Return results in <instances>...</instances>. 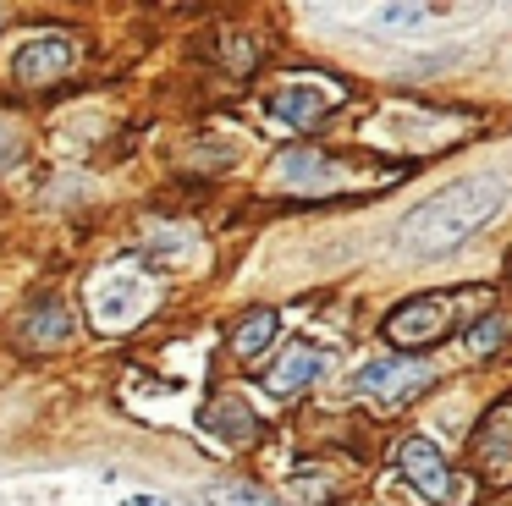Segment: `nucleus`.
I'll use <instances>...</instances> for the list:
<instances>
[{
  "label": "nucleus",
  "instance_id": "obj_1",
  "mask_svg": "<svg viewBox=\"0 0 512 506\" xmlns=\"http://www.w3.org/2000/svg\"><path fill=\"white\" fill-rule=\"evenodd\" d=\"M507 198V182L490 171H474L463 182L441 187L435 198H424L419 209H408L397 226V242L408 253H452L463 237H474L479 226H490Z\"/></svg>",
  "mask_w": 512,
  "mask_h": 506
},
{
  "label": "nucleus",
  "instance_id": "obj_2",
  "mask_svg": "<svg viewBox=\"0 0 512 506\" xmlns=\"http://www.w3.org/2000/svg\"><path fill=\"white\" fill-rule=\"evenodd\" d=\"M446 325H452V297L424 292V297H408V303H397L386 314V341L408 358V352H419V347H435V341L446 336Z\"/></svg>",
  "mask_w": 512,
  "mask_h": 506
},
{
  "label": "nucleus",
  "instance_id": "obj_3",
  "mask_svg": "<svg viewBox=\"0 0 512 506\" xmlns=\"http://www.w3.org/2000/svg\"><path fill=\"white\" fill-rule=\"evenodd\" d=\"M397 468H402V479H408L424 501H435V506H452V501H463V495H468V484L446 468L441 446L424 440V435H408L397 446Z\"/></svg>",
  "mask_w": 512,
  "mask_h": 506
},
{
  "label": "nucleus",
  "instance_id": "obj_4",
  "mask_svg": "<svg viewBox=\"0 0 512 506\" xmlns=\"http://www.w3.org/2000/svg\"><path fill=\"white\" fill-rule=\"evenodd\" d=\"M430 385V369L424 363H413V358H375V363H364L358 369V396H369V402H380V407H402V402H413V396Z\"/></svg>",
  "mask_w": 512,
  "mask_h": 506
},
{
  "label": "nucleus",
  "instance_id": "obj_5",
  "mask_svg": "<svg viewBox=\"0 0 512 506\" xmlns=\"http://www.w3.org/2000/svg\"><path fill=\"white\" fill-rule=\"evenodd\" d=\"M72 66H78V44L72 39H61V33H45V39H28L23 50H17V61H12V72H17V83H56V77H67Z\"/></svg>",
  "mask_w": 512,
  "mask_h": 506
},
{
  "label": "nucleus",
  "instance_id": "obj_6",
  "mask_svg": "<svg viewBox=\"0 0 512 506\" xmlns=\"http://www.w3.org/2000/svg\"><path fill=\"white\" fill-rule=\"evenodd\" d=\"M331 105H336L331 88H320V83H292V88H276V94H270V116L292 132H314L331 116Z\"/></svg>",
  "mask_w": 512,
  "mask_h": 506
},
{
  "label": "nucleus",
  "instance_id": "obj_7",
  "mask_svg": "<svg viewBox=\"0 0 512 506\" xmlns=\"http://www.w3.org/2000/svg\"><path fill=\"white\" fill-rule=\"evenodd\" d=\"M72 336H78V314H72V303L61 292H45L23 314V341L28 347H67Z\"/></svg>",
  "mask_w": 512,
  "mask_h": 506
},
{
  "label": "nucleus",
  "instance_id": "obj_8",
  "mask_svg": "<svg viewBox=\"0 0 512 506\" xmlns=\"http://www.w3.org/2000/svg\"><path fill=\"white\" fill-rule=\"evenodd\" d=\"M325 363H331V352H325V347H309V341H292V347H287V352H281V358L265 369V385H270L276 396L309 391V385L325 374Z\"/></svg>",
  "mask_w": 512,
  "mask_h": 506
},
{
  "label": "nucleus",
  "instance_id": "obj_9",
  "mask_svg": "<svg viewBox=\"0 0 512 506\" xmlns=\"http://www.w3.org/2000/svg\"><path fill=\"white\" fill-rule=\"evenodd\" d=\"M276 182L292 187V193H320V187H331V154L320 149H287L276 165Z\"/></svg>",
  "mask_w": 512,
  "mask_h": 506
},
{
  "label": "nucleus",
  "instance_id": "obj_10",
  "mask_svg": "<svg viewBox=\"0 0 512 506\" xmlns=\"http://www.w3.org/2000/svg\"><path fill=\"white\" fill-rule=\"evenodd\" d=\"M276 330H281V314H276V308H254L248 319H237L232 352H237L243 363H259L270 347H276Z\"/></svg>",
  "mask_w": 512,
  "mask_h": 506
},
{
  "label": "nucleus",
  "instance_id": "obj_11",
  "mask_svg": "<svg viewBox=\"0 0 512 506\" xmlns=\"http://www.w3.org/2000/svg\"><path fill=\"white\" fill-rule=\"evenodd\" d=\"M204 501H210V506H287L281 495H270L265 484H248V479H215V484H204Z\"/></svg>",
  "mask_w": 512,
  "mask_h": 506
},
{
  "label": "nucleus",
  "instance_id": "obj_12",
  "mask_svg": "<svg viewBox=\"0 0 512 506\" xmlns=\"http://www.w3.org/2000/svg\"><path fill=\"white\" fill-rule=\"evenodd\" d=\"M204 424H210L215 435H226V440H254V407L237 402V396H221V402L204 413Z\"/></svg>",
  "mask_w": 512,
  "mask_h": 506
},
{
  "label": "nucleus",
  "instance_id": "obj_13",
  "mask_svg": "<svg viewBox=\"0 0 512 506\" xmlns=\"http://www.w3.org/2000/svg\"><path fill=\"white\" fill-rule=\"evenodd\" d=\"M507 325H512L507 314H485L479 325H468V336H463L468 358H485V352H496L501 341H507Z\"/></svg>",
  "mask_w": 512,
  "mask_h": 506
},
{
  "label": "nucleus",
  "instance_id": "obj_14",
  "mask_svg": "<svg viewBox=\"0 0 512 506\" xmlns=\"http://www.w3.org/2000/svg\"><path fill=\"white\" fill-rule=\"evenodd\" d=\"M17 154H23V132H17L12 121L0 116V171H12V165H17Z\"/></svg>",
  "mask_w": 512,
  "mask_h": 506
},
{
  "label": "nucleus",
  "instance_id": "obj_15",
  "mask_svg": "<svg viewBox=\"0 0 512 506\" xmlns=\"http://www.w3.org/2000/svg\"><path fill=\"white\" fill-rule=\"evenodd\" d=\"M419 17H424L419 6H386L380 11V22H419Z\"/></svg>",
  "mask_w": 512,
  "mask_h": 506
},
{
  "label": "nucleus",
  "instance_id": "obj_16",
  "mask_svg": "<svg viewBox=\"0 0 512 506\" xmlns=\"http://www.w3.org/2000/svg\"><path fill=\"white\" fill-rule=\"evenodd\" d=\"M127 506H171V501H160V495H127Z\"/></svg>",
  "mask_w": 512,
  "mask_h": 506
}]
</instances>
